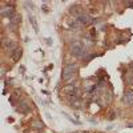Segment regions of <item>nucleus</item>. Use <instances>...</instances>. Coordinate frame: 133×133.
<instances>
[{
    "mask_svg": "<svg viewBox=\"0 0 133 133\" xmlns=\"http://www.w3.org/2000/svg\"><path fill=\"white\" fill-rule=\"evenodd\" d=\"M77 72V65H75V64H69V65H66L65 68L63 69V72H61V77H63L64 80H68L71 76H72L73 73Z\"/></svg>",
    "mask_w": 133,
    "mask_h": 133,
    "instance_id": "obj_1",
    "label": "nucleus"
},
{
    "mask_svg": "<svg viewBox=\"0 0 133 133\" xmlns=\"http://www.w3.org/2000/svg\"><path fill=\"white\" fill-rule=\"evenodd\" d=\"M85 52V49H84V45H81L80 43H75L72 45V53L75 56H83Z\"/></svg>",
    "mask_w": 133,
    "mask_h": 133,
    "instance_id": "obj_2",
    "label": "nucleus"
},
{
    "mask_svg": "<svg viewBox=\"0 0 133 133\" xmlns=\"http://www.w3.org/2000/svg\"><path fill=\"white\" fill-rule=\"evenodd\" d=\"M125 101H126L128 105H132V104H133V92H128V93L125 95L124 103H125Z\"/></svg>",
    "mask_w": 133,
    "mask_h": 133,
    "instance_id": "obj_3",
    "label": "nucleus"
},
{
    "mask_svg": "<svg viewBox=\"0 0 133 133\" xmlns=\"http://www.w3.org/2000/svg\"><path fill=\"white\" fill-rule=\"evenodd\" d=\"M20 110H23V113H27V112H29V106L25 104V101H21V103H20Z\"/></svg>",
    "mask_w": 133,
    "mask_h": 133,
    "instance_id": "obj_4",
    "label": "nucleus"
},
{
    "mask_svg": "<svg viewBox=\"0 0 133 133\" xmlns=\"http://www.w3.org/2000/svg\"><path fill=\"white\" fill-rule=\"evenodd\" d=\"M20 56H21V48H17L16 51H15V52L12 53V57H13V60H17L19 57H20Z\"/></svg>",
    "mask_w": 133,
    "mask_h": 133,
    "instance_id": "obj_5",
    "label": "nucleus"
},
{
    "mask_svg": "<svg viewBox=\"0 0 133 133\" xmlns=\"http://www.w3.org/2000/svg\"><path fill=\"white\" fill-rule=\"evenodd\" d=\"M32 128H36V129H43L44 124H43L41 121H33L32 122Z\"/></svg>",
    "mask_w": 133,
    "mask_h": 133,
    "instance_id": "obj_6",
    "label": "nucleus"
},
{
    "mask_svg": "<svg viewBox=\"0 0 133 133\" xmlns=\"http://www.w3.org/2000/svg\"><path fill=\"white\" fill-rule=\"evenodd\" d=\"M79 21L85 24V23H88V21H89V17L86 16V15H83V13H81V15H79Z\"/></svg>",
    "mask_w": 133,
    "mask_h": 133,
    "instance_id": "obj_7",
    "label": "nucleus"
},
{
    "mask_svg": "<svg viewBox=\"0 0 133 133\" xmlns=\"http://www.w3.org/2000/svg\"><path fill=\"white\" fill-rule=\"evenodd\" d=\"M29 20H31V23H32L33 28H35V31L37 32V23H36V20H35V17L32 16V15H29Z\"/></svg>",
    "mask_w": 133,
    "mask_h": 133,
    "instance_id": "obj_8",
    "label": "nucleus"
}]
</instances>
